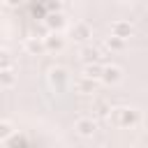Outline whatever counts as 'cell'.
<instances>
[{"mask_svg": "<svg viewBox=\"0 0 148 148\" xmlns=\"http://www.w3.org/2000/svg\"><path fill=\"white\" fill-rule=\"evenodd\" d=\"M67 25V18L62 12H51L46 16V30L49 32H62V28Z\"/></svg>", "mask_w": 148, "mask_h": 148, "instance_id": "cell-7", "label": "cell"}, {"mask_svg": "<svg viewBox=\"0 0 148 148\" xmlns=\"http://www.w3.org/2000/svg\"><path fill=\"white\" fill-rule=\"evenodd\" d=\"M111 104L106 99H95L92 102V118H109L111 116Z\"/></svg>", "mask_w": 148, "mask_h": 148, "instance_id": "cell-12", "label": "cell"}, {"mask_svg": "<svg viewBox=\"0 0 148 148\" xmlns=\"http://www.w3.org/2000/svg\"><path fill=\"white\" fill-rule=\"evenodd\" d=\"M109 120H111L116 127H134V125L141 120V113H139V109H134V106H113Z\"/></svg>", "mask_w": 148, "mask_h": 148, "instance_id": "cell-1", "label": "cell"}, {"mask_svg": "<svg viewBox=\"0 0 148 148\" xmlns=\"http://www.w3.org/2000/svg\"><path fill=\"white\" fill-rule=\"evenodd\" d=\"M14 136V125L9 120H0V143Z\"/></svg>", "mask_w": 148, "mask_h": 148, "instance_id": "cell-15", "label": "cell"}, {"mask_svg": "<svg viewBox=\"0 0 148 148\" xmlns=\"http://www.w3.org/2000/svg\"><path fill=\"white\" fill-rule=\"evenodd\" d=\"M12 62H14L12 53H9L7 49H0V69H7V67H12Z\"/></svg>", "mask_w": 148, "mask_h": 148, "instance_id": "cell-17", "label": "cell"}, {"mask_svg": "<svg viewBox=\"0 0 148 148\" xmlns=\"http://www.w3.org/2000/svg\"><path fill=\"white\" fill-rule=\"evenodd\" d=\"M23 49H25V53H30V56H42V53H46L44 37H25Z\"/></svg>", "mask_w": 148, "mask_h": 148, "instance_id": "cell-8", "label": "cell"}, {"mask_svg": "<svg viewBox=\"0 0 148 148\" xmlns=\"http://www.w3.org/2000/svg\"><path fill=\"white\" fill-rule=\"evenodd\" d=\"M97 83H99V81L81 74V76L74 81V90H76L79 95H95V92H97Z\"/></svg>", "mask_w": 148, "mask_h": 148, "instance_id": "cell-6", "label": "cell"}, {"mask_svg": "<svg viewBox=\"0 0 148 148\" xmlns=\"http://www.w3.org/2000/svg\"><path fill=\"white\" fill-rule=\"evenodd\" d=\"M116 2H120V5H125V2H130V0H116Z\"/></svg>", "mask_w": 148, "mask_h": 148, "instance_id": "cell-19", "label": "cell"}, {"mask_svg": "<svg viewBox=\"0 0 148 148\" xmlns=\"http://www.w3.org/2000/svg\"><path fill=\"white\" fill-rule=\"evenodd\" d=\"M111 35H116V37H120V39H127V37H132L134 35V25L130 23V21H113L111 23Z\"/></svg>", "mask_w": 148, "mask_h": 148, "instance_id": "cell-10", "label": "cell"}, {"mask_svg": "<svg viewBox=\"0 0 148 148\" xmlns=\"http://www.w3.org/2000/svg\"><path fill=\"white\" fill-rule=\"evenodd\" d=\"M44 44H46V51H51V53H58V51H62L65 49V37L60 35V32H46V37H44Z\"/></svg>", "mask_w": 148, "mask_h": 148, "instance_id": "cell-11", "label": "cell"}, {"mask_svg": "<svg viewBox=\"0 0 148 148\" xmlns=\"http://www.w3.org/2000/svg\"><path fill=\"white\" fill-rule=\"evenodd\" d=\"M69 37H72L74 42L86 44V42H90V37H92V28H90L86 21H76V23L69 28Z\"/></svg>", "mask_w": 148, "mask_h": 148, "instance_id": "cell-3", "label": "cell"}, {"mask_svg": "<svg viewBox=\"0 0 148 148\" xmlns=\"http://www.w3.org/2000/svg\"><path fill=\"white\" fill-rule=\"evenodd\" d=\"M79 58H81V62H83V65L99 62V60H102V51H99L97 46H92V44H86V46H81V51H79Z\"/></svg>", "mask_w": 148, "mask_h": 148, "instance_id": "cell-9", "label": "cell"}, {"mask_svg": "<svg viewBox=\"0 0 148 148\" xmlns=\"http://www.w3.org/2000/svg\"><path fill=\"white\" fill-rule=\"evenodd\" d=\"M104 86H116V83H120L123 81V67H118V65H104V69H102V79H99Z\"/></svg>", "mask_w": 148, "mask_h": 148, "instance_id": "cell-4", "label": "cell"}, {"mask_svg": "<svg viewBox=\"0 0 148 148\" xmlns=\"http://www.w3.org/2000/svg\"><path fill=\"white\" fill-rule=\"evenodd\" d=\"M67 83H69V74H67V69L65 67H51L49 69V86L53 88V90H65L67 88Z\"/></svg>", "mask_w": 148, "mask_h": 148, "instance_id": "cell-2", "label": "cell"}, {"mask_svg": "<svg viewBox=\"0 0 148 148\" xmlns=\"http://www.w3.org/2000/svg\"><path fill=\"white\" fill-rule=\"evenodd\" d=\"M104 46L111 49V51H120V49H125V39H120V37H116V35H109L106 42H104Z\"/></svg>", "mask_w": 148, "mask_h": 148, "instance_id": "cell-16", "label": "cell"}, {"mask_svg": "<svg viewBox=\"0 0 148 148\" xmlns=\"http://www.w3.org/2000/svg\"><path fill=\"white\" fill-rule=\"evenodd\" d=\"M21 2H23V0H5V5H7V7H12V9H14V7H18Z\"/></svg>", "mask_w": 148, "mask_h": 148, "instance_id": "cell-18", "label": "cell"}, {"mask_svg": "<svg viewBox=\"0 0 148 148\" xmlns=\"http://www.w3.org/2000/svg\"><path fill=\"white\" fill-rule=\"evenodd\" d=\"M74 130H76L83 139H90V136L97 132V123H95V118H92V116H90V118H88V116H83V118H79V120L74 123Z\"/></svg>", "mask_w": 148, "mask_h": 148, "instance_id": "cell-5", "label": "cell"}, {"mask_svg": "<svg viewBox=\"0 0 148 148\" xmlns=\"http://www.w3.org/2000/svg\"><path fill=\"white\" fill-rule=\"evenodd\" d=\"M102 69H104V65H102V62H90V65H83V76H90V79L99 81V79H102Z\"/></svg>", "mask_w": 148, "mask_h": 148, "instance_id": "cell-13", "label": "cell"}, {"mask_svg": "<svg viewBox=\"0 0 148 148\" xmlns=\"http://www.w3.org/2000/svg\"><path fill=\"white\" fill-rule=\"evenodd\" d=\"M14 83H16V72H14L12 67L0 69V86H2V88H12Z\"/></svg>", "mask_w": 148, "mask_h": 148, "instance_id": "cell-14", "label": "cell"}]
</instances>
